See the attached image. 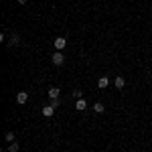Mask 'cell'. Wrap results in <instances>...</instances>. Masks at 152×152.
Masks as SVG:
<instances>
[{"label":"cell","mask_w":152,"mask_h":152,"mask_svg":"<svg viewBox=\"0 0 152 152\" xmlns=\"http://www.w3.org/2000/svg\"><path fill=\"white\" fill-rule=\"evenodd\" d=\"M18 2H20V4H26V2H28V0H18Z\"/></svg>","instance_id":"15"},{"label":"cell","mask_w":152,"mask_h":152,"mask_svg":"<svg viewBox=\"0 0 152 152\" xmlns=\"http://www.w3.org/2000/svg\"><path fill=\"white\" fill-rule=\"evenodd\" d=\"M51 61H53V65H57V67H61L63 63H65V57H63V53L61 51H57L53 57H51Z\"/></svg>","instance_id":"2"},{"label":"cell","mask_w":152,"mask_h":152,"mask_svg":"<svg viewBox=\"0 0 152 152\" xmlns=\"http://www.w3.org/2000/svg\"><path fill=\"white\" fill-rule=\"evenodd\" d=\"M114 85H116L118 89H124V87H126V79H124V77H116V79H114Z\"/></svg>","instance_id":"8"},{"label":"cell","mask_w":152,"mask_h":152,"mask_svg":"<svg viewBox=\"0 0 152 152\" xmlns=\"http://www.w3.org/2000/svg\"><path fill=\"white\" fill-rule=\"evenodd\" d=\"M8 152H18V144L16 142H10L8 144Z\"/></svg>","instance_id":"11"},{"label":"cell","mask_w":152,"mask_h":152,"mask_svg":"<svg viewBox=\"0 0 152 152\" xmlns=\"http://www.w3.org/2000/svg\"><path fill=\"white\" fill-rule=\"evenodd\" d=\"M107 85H110V79H107V77H99V79H97V87H99V89H104Z\"/></svg>","instance_id":"9"},{"label":"cell","mask_w":152,"mask_h":152,"mask_svg":"<svg viewBox=\"0 0 152 152\" xmlns=\"http://www.w3.org/2000/svg\"><path fill=\"white\" fill-rule=\"evenodd\" d=\"M4 138H6L8 142H14V134H12V132H6V134H4Z\"/></svg>","instance_id":"12"},{"label":"cell","mask_w":152,"mask_h":152,"mask_svg":"<svg viewBox=\"0 0 152 152\" xmlns=\"http://www.w3.org/2000/svg\"><path fill=\"white\" fill-rule=\"evenodd\" d=\"M47 95L51 97V99H59V95H61V91H59V87H51L47 91Z\"/></svg>","instance_id":"5"},{"label":"cell","mask_w":152,"mask_h":152,"mask_svg":"<svg viewBox=\"0 0 152 152\" xmlns=\"http://www.w3.org/2000/svg\"><path fill=\"white\" fill-rule=\"evenodd\" d=\"M18 43H20V37L16 35V33H12V35H10V39H8V45H10V47H16Z\"/></svg>","instance_id":"6"},{"label":"cell","mask_w":152,"mask_h":152,"mask_svg":"<svg viewBox=\"0 0 152 152\" xmlns=\"http://www.w3.org/2000/svg\"><path fill=\"white\" fill-rule=\"evenodd\" d=\"M73 97H75V99H81V97H83V94L79 91V89H75V91H73Z\"/></svg>","instance_id":"13"},{"label":"cell","mask_w":152,"mask_h":152,"mask_svg":"<svg viewBox=\"0 0 152 152\" xmlns=\"http://www.w3.org/2000/svg\"><path fill=\"white\" fill-rule=\"evenodd\" d=\"M51 105H53V107H55V110H57L59 105H61V102H59V99H51Z\"/></svg>","instance_id":"14"},{"label":"cell","mask_w":152,"mask_h":152,"mask_svg":"<svg viewBox=\"0 0 152 152\" xmlns=\"http://www.w3.org/2000/svg\"><path fill=\"white\" fill-rule=\"evenodd\" d=\"M75 110H79V112H83V110H87V102L85 99H75Z\"/></svg>","instance_id":"4"},{"label":"cell","mask_w":152,"mask_h":152,"mask_svg":"<svg viewBox=\"0 0 152 152\" xmlns=\"http://www.w3.org/2000/svg\"><path fill=\"white\" fill-rule=\"evenodd\" d=\"M53 47L57 49V51H63V49L67 47V41H65V37H57V39L53 41Z\"/></svg>","instance_id":"1"},{"label":"cell","mask_w":152,"mask_h":152,"mask_svg":"<svg viewBox=\"0 0 152 152\" xmlns=\"http://www.w3.org/2000/svg\"><path fill=\"white\" fill-rule=\"evenodd\" d=\"M94 112H95V114H104V112H105L104 104H99V102H97V104H94Z\"/></svg>","instance_id":"10"},{"label":"cell","mask_w":152,"mask_h":152,"mask_svg":"<svg viewBox=\"0 0 152 152\" xmlns=\"http://www.w3.org/2000/svg\"><path fill=\"white\" fill-rule=\"evenodd\" d=\"M53 114H55V107H53V105L49 104V105H45V107H43V116L45 118H51L53 116Z\"/></svg>","instance_id":"7"},{"label":"cell","mask_w":152,"mask_h":152,"mask_svg":"<svg viewBox=\"0 0 152 152\" xmlns=\"http://www.w3.org/2000/svg\"><path fill=\"white\" fill-rule=\"evenodd\" d=\"M16 102H18V104H26V102H28V94H26V91H18V94H16Z\"/></svg>","instance_id":"3"}]
</instances>
